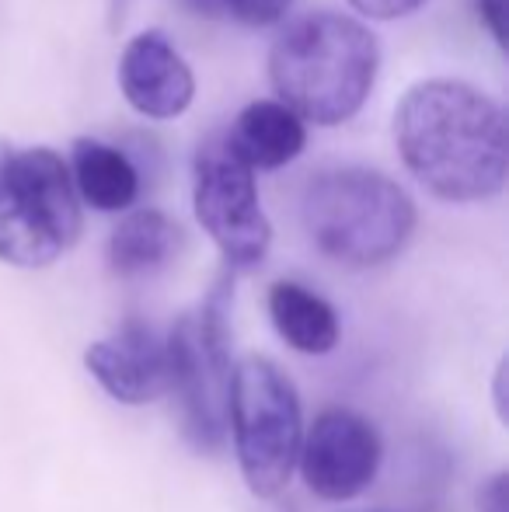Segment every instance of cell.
<instances>
[{
    "instance_id": "cell-1",
    "label": "cell",
    "mask_w": 509,
    "mask_h": 512,
    "mask_svg": "<svg viewBox=\"0 0 509 512\" xmlns=\"http://www.w3.org/2000/svg\"><path fill=\"white\" fill-rule=\"evenodd\" d=\"M401 161L447 203H482L506 182L503 108L464 81H422L394 112Z\"/></svg>"
},
{
    "instance_id": "cell-2",
    "label": "cell",
    "mask_w": 509,
    "mask_h": 512,
    "mask_svg": "<svg viewBox=\"0 0 509 512\" xmlns=\"http://www.w3.org/2000/svg\"><path fill=\"white\" fill-rule=\"evenodd\" d=\"M377 35L346 14H307L293 21L269 53V81L279 105L314 126L353 119L377 81Z\"/></svg>"
},
{
    "instance_id": "cell-3",
    "label": "cell",
    "mask_w": 509,
    "mask_h": 512,
    "mask_svg": "<svg viewBox=\"0 0 509 512\" xmlns=\"http://www.w3.org/2000/svg\"><path fill=\"white\" fill-rule=\"evenodd\" d=\"M300 220L325 258L349 269H374L408 244L415 206L381 171L335 168L304 189Z\"/></svg>"
},
{
    "instance_id": "cell-4",
    "label": "cell",
    "mask_w": 509,
    "mask_h": 512,
    "mask_svg": "<svg viewBox=\"0 0 509 512\" xmlns=\"http://www.w3.org/2000/svg\"><path fill=\"white\" fill-rule=\"evenodd\" d=\"M81 237L70 168L49 147L0 140V262L46 269Z\"/></svg>"
},
{
    "instance_id": "cell-5",
    "label": "cell",
    "mask_w": 509,
    "mask_h": 512,
    "mask_svg": "<svg viewBox=\"0 0 509 512\" xmlns=\"http://www.w3.org/2000/svg\"><path fill=\"white\" fill-rule=\"evenodd\" d=\"M231 279H220L203 307L185 314L164 338L168 352V394L178 398L182 436L192 450L213 453L227 436L231 398Z\"/></svg>"
},
{
    "instance_id": "cell-6",
    "label": "cell",
    "mask_w": 509,
    "mask_h": 512,
    "mask_svg": "<svg viewBox=\"0 0 509 512\" xmlns=\"http://www.w3.org/2000/svg\"><path fill=\"white\" fill-rule=\"evenodd\" d=\"M227 425L248 492L272 499L290 485L304 443V415L293 380L265 356H245L231 373Z\"/></svg>"
},
{
    "instance_id": "cell-7",
    "label": "cell",
    "mask_w": 509,
    "mask_h": 512,
    "mask_svg": "<svg viewBox=\"0 0 509 512\" xmlns=\"http://www.w3.org/2000/svg\"><path fill=\"white\" fill-rule=\"evenodd\" d=\"M192 206L231 269H255L262 262L272 227L258 203L255 171L227 147L224 136H213L199 147L192 168Z\"/></svg>"
},
{
    "instance_id": "cell-8",
    "label": "cell",
    "mask_w": 509,
    "mask_h": 512,
    "mask_svg": "<svg viewBox=\"0 0 509 512\" xmlns=\"http://www.w3.org/2000/svg\"><path fill=\"white\" fill-rule=\"evenodd\" d=\"M297 467L318 499L353 502L381 471V436L356 411L328 408L300 443Z\"/></svg>"
},
{
    "instance_id": "cell-9",
    "label": "cell",
    "mask_w": 509,
    "mask_h": 512,
    "mask_svg": "<svg viewBox=\"0 0 509 512\" xmlns=\"http://www.w3.org/2000/svg\"><path fill=\"white\" fill-rule=\"evenodd\" d=\"M84 366L123 405H150L168 394V352L143 321H126L112 338L91 345Z\"/></svg>"
},
{
    "instance_id": "cell-10",
    "label": "cell",
    "mask_w": 509,
    "mask_h": 512,
    "mask_svg": "<svg viewBox=\"0 0 509 512\" xmlns=\"http://www.w3.org/2000/svg\"><path fill=\"white\" fill-rule=\"evenodd\" d=\"M119 88L147 119H175L192 105L196 81L164 32H140L126 42L119 60Z\"/></svg>"
},
{
    "instance_id": "cell-11",
    "label": "cell",
    "mask_w": 509,
    "mask_h": 512,
    "mask_svg": "<svg viewBox=\"0 0 509 512\" xmlns=\"http://www.w3.org/2000/svg\"><path fill=\"white\" fill-rule=\"evenodd\" d=\"M224 140L252 171H276L304 150V122L279 102H252Z\"/></svg>"
},
{
    "instance_id": "cell-12",
    "label": "cell",
    "mask_w": 509,
    "mask_h": 512,
    "mask_svg": "<svg viewBox=\"0 0 509 512\" xmlns=\"http://www.w3.org/2000/svg\"><path fill=\"white\" fill-rule=\"evenodd\" d=\"M74 171H70V182H74L77 199H84L88 206L105 209V213H119L129 209L140 196V175H136L133 161L123 150L109 147L102 140H91L81 136L74 140Z\"/></svg>"
},
{
    "instance_id": "cell-13",
    "label": "cell",
    "mask_w": 509,
    "mask_h": 512,
    "mask_svg": "<svg viewBox=\"0 0 509 512\" xmlns=\"http://www.w3.org/2000/svg\"><path fill=\"white\" fill-rule=\"evenodd\" d=\"M182 244V230L157 209H136L129 213L109 237V265L123 279L154 276L157 269L175 258Z\"/></svg>"
},
{
    "instance_id": "cell-14",
    "label": "cell",
    "mask_w": 509,
    "mask_h": 512,
    "mask_svg": "<svg viewBox=\"0 0 509 512\" xmlns=\"http://www.w3.org/2000/svg\"><path fill=\"white\" fill-rule=\"evenodd\" d=\"M269 317L279 338L307 356H325L339 345V317L328 300L300 283H276L269 290Z\"/></svg>"
},
{
    "instance_id": "cell-15",
    "label": "cell",
    "mask_w": 509,
    "mask_h": 512,
    "mask_svg": "<svg viewBox=\"0 0 509 512\" xmlns=\"http://www.w3.org/2000/svg\"><path fill=\"white\" fill-rule=\"evenodd\" d=\"M241 25H252V28H265V25H276L286 11H290L293 0H220Z\"/></svg>"
},
{
    "instance_id": "cell-16",
    "label": "cell",
    "mask_w": 509,
    "mask_h": 512,
    "mask_svg": "<svg viewBox=\"0 0 509 512\" xmlns=\"http://www.w3.org/2000/svg\"><path fill=\"white\" fill-rule=\"evenodd\" d=\"M363 18H377V21H391V18H405V14L419 11L426 0H349Z\"/></svg>"
},
{
    "instance_id": "cell-17",
    "label": "cell",
    "mask_w": 509,
    "mask_h": 512,
    "mask_svg": "<svg viewBox=\"0 0 509 512\" xmlns=\"http://www.w3.org/2000/svg\"><path fill=\"white\" fill-rule=\"evenodd\" d=\"M506 471L492 474L489 481H485V488L478 492V506L482 512H509V502H506Z\"/></svg>"
},
{
    "instance_id": "cell-18",
    "label": "cell",
    "mask_w": 509,
    "mask_h": 512,
    "mask_svg": "<svg viewBox=\"0 0 509 512\" xmlns=\"http://www.w3.org/2000/svg\"><path fill=\"white\" fill-rule=\"evenodd\" d=\"M478 11H482V21L492 32V39L506 46V0H478Z\"/></svg>"
},
{
    "instance_id": "cell-19",
    "label": "cell",
    "mask_w": 509,
    "mask_h": 512,
    "mask_svg": "<svg viewBox=\"0 0 509 512\" xmlns=\"http://www.w3.org/2000/svg\"><path fill=\"white\" fill-rule=\"evenodd\" d=\"M503 380H506V359H503V363H499V370H496V387H492V394H496L499 418H506V394H503Z\"/></svg>"
},
{
    "instance_id": "cell-20",
    "label": "cell",
    "mask_w": 509,
    "mask_h": 512,
    "mask_svg": "<svg viewBox=\"0 0 509 512\" xmlns=\"http://www.w3.org/2000/svg\"><path fill=\"white\" fill-rule=\"evenodd\" d=\"M182 4L196 14H217L220 11V0H182Z\"/></svg>"
},
{
    "instance_id": "cell-21",
    "label": "cell",
    "mask_w": 509,
    "mask_h": 512,
    "mask_svg": "<svg viewBox=\"0 0 509 512\" xmlns=\"http://www.w3.org/2000/svg\"><path fill=\"white\" fill-rule=\"evenodd\" d=\"M360 512H387V509H360Z\"/></svg>"
}]
</instances>
